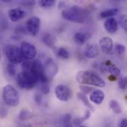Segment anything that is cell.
<instances>
[{"instance_id":"obj_33","label":"cell","mask_w":127,"mask_h":127,"mask_svg":"<svg viewBox=\"0 0 127 127\" xmlns=\"http://www.w3.org/2000/svg\"><path fill=\"white\" fill-rule=\"evenodd\" d=\"M34 99H35V102H36L37 104H41V103H42V95H39V94H36V95H35Z\"/></svg>"},{"instance_id":"obj_35","label":"cell","mask_w":127,"mask_h":127,"mask_svg":"<svg viewBox=\"0 0 127 127\" xmlns=\"http://www.w3.org/2000/svg\"><path fill=\"white\" fill-rule=\"evenodd\" d=\"M63 127H71V124H68V125H65V126H63Z\"/></svg>"},{"instance_id":"obj_34","label":"cell","mask_w":127,"mask_h":127,"mask_svg":"<svg viewBox=\"0 0 127 127\" xmlns=\"http://www.w3.org/2000/svg\"><path fill=\"white\" fill-rule=\"evenodd\" d=\"M119 127H127V119H122V121L120 122Z\"/></svg>"},{"instance_id":"obj_10","label":"cell","mask_w":127,"mask_h":127,"mask_svg":"<svg viewBox=\"0 0 127 127\" xmlns=\"http://www.w3.org/2000/svg\"><path fill=\"white\" fill-rule=\"evenodd\" d=\"M99 45L101 50L103 51V52H104L105 54H113L114 45H113V41L110 37L106 36V37L101 38L99 42Z\"/></svg>"},{"instance_id":"obj_30","label":"cell","mask_w":127,"mask_h":127,"mask_svg":"<svg viewBox=\"0 0 127 127\" xmlns=\"http://www.w3.org/2000/svg\"><path fill=\"white\" fill-rule=\"evenodd\" d=\"M127 80L126 77H122L118 83V86L122 90H125L127 89Z\"/></svg>"},{"instance_id":"obj_25","label":"cell","mask_w":127,"mask_h":127,"mask_svg":"<svg viewBox=\"0 0 127 127\" xmlns=\"http://www.w3.org/2000/svg\"><path fill=\"white\" fill-rule=\"evenodd\" d=\"M39 90L45 95H47L50 92V86L48 83H41L39 86Z\"/></svg>"},{"instance_id":"obj_16","label":"cell","mask_w":127,"mask_h":127,"mask_svg":"<svg viewBox=\"0 0 127 127\" xmlns=\"http://www.w3.org/2000/svg\"><path fill=\"white\" fill-rule=\"evenodd\" d=\"M91 37V34L88 32H77L74 35V41L77 45H82L86 42Z\"/></svg>"},{"instance_id":"obj_15","label":"cell","mask_w":127,"mask_h":127,"mask_svg":"<svg viewBox=\"0 0 127 127\" xmlns=\"http://www.w3.org/2000/svg\"><path fill=\"white\" fill-rule=\"evenodd\" d=\"M90 100L95 104L100 105L105 99V94L101 90H94L90 95Z\"/></svg>"},{"instance_id":"obj_27","label":"cell","mask_w":127,"mask_h":127,"mask_svg":"<svg viewBox=\"0 0 127 127\" xmlns=\"http://www.w3.org/2000/svg\"><path fill=\"white\" fill-rule=\"evenodd\" d=\"M71 120V115H69V114H65V115H63V117L61 118V123L63 124V126H65V125H68V124H70Z\"/></svg>"},{"instance_id":"obj_32","label":"cell","mask_w":127,"mask_h":127,"mask_svg":"<svg viewBox=\"0 0 127 127\" xmlns=\"http://www.w3.org/2000/svg\"><path fill=\"white\" fill-rule=\"evenodd\" d=\"M7 111L6 110V109L1 106H0V119L4 118L7 116Z\"/></svg>"},{"instance_id":"obj_31","label":"cell","mask_w":127,"mask_h":127,"mask_svg":"<svg viewBox=\"0 0 127 127\" xmlns=\"http://www.w3.org/2000/svg\"><path fill=\"white\" fill-rule=\"evenodd\" d=\"M80 89L82 93H83V94H85V95H86V94H89V93L92 92L94 90L92 88H91V87H89V86H84V85L80 86Z\"/></svg>"},{"instance_id":"obj_20","label":"cell","mask_w":127,"mask_h":127,"mask_svg":"<svg viewBox=\"0 0 127 127\" xmlns=\"http://www.w3.org/2000/svg\"><path fill=\"white\" fill-rule=\"evenodd\" d=\"M77 98H78L80 101H82V103H83L86 106H87V107H88L89 109H90L92 111H94V110H95L94 106L91 104V103L89 102V100H88V98H87V97L86 96L85 94H83V93H82V92H78V93L77 94Z\"/></svg>"},{"instance_id":"obj_9","label":"cell","mask_w":127,"mask_h":127,"mask_svg":"<svg viewBox=\"0 0 127 127\" xmlns=\"http://www.w3.org/2000/svg\"><path fill=\"white\" fill-rule=\"evenodd\" d=\"M44 69L48 78L54 77V76H56L59 70L57 64L51 58L47 59V60L44 64Z\"/></svg>"},{"instance_id":"obj_2","label":"cell","mask_w":127,"mask_h":127,"mask_svg":"<svg viewBox=\"0 0 127 127\" xmlns=\"http://www.w3.org/2000/svg\"><path fill=\"white\" fill-rule=\"evenodd\" d=\"M62 16L65 20L71 22L83 23L86 21L87 12L84 8L74 5L63 10L62 11Z\"/></svg>"},{"instance_id":"obj_37","label":"cell","mask_w":127,"mask_h":127,"mask_svg":"<svg viewBox=\"0 0 127 127\" xmlns=\"http://www.w3.org/2000/svg\"><path fill=\"white\" fill-rule=\"evenodd\" d=\"M1 51H0V60H1Z\"/></svg>"},{"instance_id":"obj_12","label":"cell","mask_w":127,"mask_h":127,"mask_svg":"<svg viewBox=\"0 0 127 127\" xmlns=\"http://www.w3.org/2000/svg\"><path fill=\"white\" fill-rule=\"evenodd\" d=\"M100 53L98 45L95 43H89L84 50V55L89 59H95L98 57Z\"/></svg>"},{"instance_id":"obj_14","label":"cell","mask_w":127,"mask_h":127,"mask_svg":"<svg viewBox=\"0 0 127 127\" xmlns=\"http://www.w3.org/2000/svg\"><path fill=\"white\" fill-rule=\"evenodd\" d=\"M104 28L109 33H115L118 30V23L115 18H108L104 22Z\"/></svg>"},{"instance_id":"obj_22","label":"cell","mask_w":127,"mask_h":127,"mask_svg":"<svg viewBox=\"0 0 127 127\" xmlns=\"http://www.w3.org/2000/svg\"><path fill=\"white\" fill-rule=\"evenodd\" d=\"M91 111L90 110H87L86 112V113L82 116V117H80V118H76L73 120V124L74 125H80L81 124H83L84 121H86V120H88L90 117H91Z\"/></svg>"},{"instance_id":"obj_26","label":"cell","mask_w":127,"mask_h":127,"mask_svg":"<svg viewBox=\"0 0 127 127\" xmlns=\"http://www.w3.org/2000/svg\"><path fill=\"white\" fill-rule=\"evenodd\" d=\"M7 73L10 75V76H14L16 74V66H15V64H13V63H9L7 65Z\"/></svg>"},{"instance_id":"obj_6","label":"cell","mask_w":127,"mask_h":127,"mask_svg":"<svg viewBox=\"0 0 127 127\" xmlns=\"http://www.w3.org/2000/svg\"><path fill=\"white\" fill-rule=\"evenodd\" d=\"M19 49L22 57L25 61L33 60L37 54L36 47L28 42H22Z\"/></svg>"},{"instance_id":"obj_7","label":"cell","mask_w":127,"mask_h":127,"mask_svg":"<svg viewBox=\"0 0 127 127\" xmlns=\"http://www.w3.org/2000/svg\"><path fill=\"white\" fill-rule=\"evenodd\" d=\"M55 95L58 100L63 102L70 100L73 96L72 90L67 86L60 84L55 89Z\"/></svg>"},{"instance_id":"obj_21","label":"cell","mask_w":127,"mask_h":127,"mask_svg":"<svg viewBox=\"0 0 127 127\" xmlns=\"http://www.w3.org/2000/svg\"><path fill=\"white\" fill-rule=\"evenodd\" d=\"M109 107L111 108L112 111L116 114V115H119L122 112V109L121 106L120 105V103L116 100H112L109 102Z\"/></svg>"},{"instance_id":"obj_28","label":"cell","mask_w":127,"mask_h":127,"mask_svg":"<svg viewBox=\"0 0 127 127\" xmlns=\"http://www.w3.org/2000/svg\"><path fill=\"white\" fill-rule=\"evenodd\" d=\"M119 23L125 31H127V17L126 15H123L121 16L119 19Z\"/></svg>"},{"instance_id":"obj_36","label":"cell","mask_w":127,"mask_h":127,"mask_svg":"<svg viewBox=\"0 0 127 127\" xmlns=\"http://www.w3.org/2000/svg\"><path fill=\"white\" fill-rule=\"evenodd\" d=\"M31 127V125H24V126H22V127Z\"/></svg>"},{"instance_id":"obj_24","label":"cell","mask_w":127,"mask_h":127,"mask_svg":"<svg viewBox=\"0 0 127 127\" xmlns=\"http://www.w3.org/2000/svg\"><path fill=\"white\" fill-rule=\"evenodd\" d=\"M39 4L42 8L48 9V8H51L53 6L55 5L56 1H54V0H40L39 1Z\"/></svg>"},{"instance_id":"obj_38","label":"cell","mask_w":127,"mask_h":127,"mask_svg":"<svg viewBox=\"0 0 127 127\" xmlns=\"http://www.w3.org/2000/svg\"><path fill=\"white\" fill-rule=\"evenodd\" d=\"M85 127V126H81V127Z\"/></svg>"},{"instance_id":"obj_13","label":"cell","mask_w":127,"mask_h":127,"mask_svg":"<svg viewBox=\"0 0 127 127\" xmlns=\"http://www.w3.org/2000/svg\"><path fill=\"white\" fill-rule=\"evenodd\" d=\"M25 15H26L25 11L21 7L13 8L8 11V17L10 19V21L13 22L21 20L25 16Z\"/></svg>"},{"instance_id":"obj_29","label":"cell","mask_w":127,"mask_h":127,"mask_svg":"<svg viewBox=\"0 0 127 127\" xmlns=\"http://www.w3.org/2000/svg\"><path fill=\"white\" fill-rule=\"evenodd\" d=\"M115 51L119 55H122L123 54H124V52L126 51V47L121 44H116L115 45Z\"/></svg>"},{"instance_id":"obj_5","label":"cell","mask_w":127,"mask_h":127,"mask_svg":"<svg viewBox=\"0 0 127 127\" xmlns=\"http://www.w3.org/2000/svg\"><path fill=\"white\" fill-rule=\"evenodd\" d=\"M5 56L10 63L18 64L20 63L22 60L21 55L20 49L16 45H7L4 49Z\"/></svg>"},{"instance_id":"obj_18","label":"cell","mask_w":127,"mask_h":127,"mask_svg":"<svg viewBox=\"0 0 127 127\" xmlns=\"http://www.w3.org/2000/svg\"><path fill=\"white\" fill-rule=\"evenodd\" d=\"M54 48V51L58 57L63 60H67L69 58V53L65 48Z\"/></svg>"},{"instance_id":"obj_8","label":"cell","mask_w":127,"mask_h":127,"mask_svg":"<svg viewBox=\"0 0 127 127\" xmlns=\"http://www.w3.org/2000/svg\"><path fill=\"white\" fill-rule=\"evenodd\" d=\"M40 24L41 21L39 18L37 16H33L28 19V21L26 22V29L31 35L34 36L37 35V33L39 31Z\"/></svg>"},{"instance_id":"obj_17","label":"cell","mask_w":127,"mask_h":127,"mask_svg":"<svg viewBox=\"0 0 127 127\" xmlns=\"http://www.w3.org/2000/svg\"><path fill=\"white\" fill-rule=\"evenodd\" d=\"M42 42L46 46L49 48H54L57 42V39L51 33H46L42 36Z\"/></svg>"},{"instance_id":"obj_1","label":"cell","mask_w":127,"mask_h":127,"mask_svg":"<svg viewBox=\"0 0 127 127\" xmlns=\"http://www.w3.org/2000/svg\"><path fill=\"white\" fill-rule=\"evenodd\" d=\"M76 80L84 86L89 85L97 87H105V81L95 72L91 71H80L76 75Z\"/></svg>"},{"instance_id":"obj_3","label":"cell","mask_w":127,"mask_h":127,"mask_svg":"<svg viewBox=\"0 0 127 127\" xmlns=\"http://www.w3.org/2000/svg\"><path fill=\"white\" fill-rule=\"evenodd\" d=\"M16 82L20 88L26 90L31 89L38 84L37 79L30 71H22L18 74Z\"/></svg>"},{"instance_id":"obj_19","label":"cell","mask_w":127,"mask_h":127,"mask_svg":"<svg viewBox=\"0 0 127 127\" xmlns=\"http://www.w3.org/2000/svg\"><path fill=\"white\" fill-rule=\"evenodd\" d=\"M118 8H112L109 10H106L102 11L100 13V16L103 19H108V18H112V16L117 15L118 13Z\"/></svg>"},{"instance_id":"obj_23","label":"cell","mask_w":127,"mask_h":127,"mask_svg":"<svg viewBox=\"0 0 127 127\" xmlns=\"http://www.w3.org/2000/svg\"><path fill=\"white\" fill-rule=\"evenodd\" d=\"M31 117H32V113L27 109L21 110L19 112V119L22 121H27V120L30 119Z\"/></svg>"},{"instance_id":"obj_4","label":"cell","mask_w":127,"mask_h":127,"mask_svg":"<svg viewBox=\"0 0 127 127\" xmlns=\"http://www.w3.org/2000/svg\"><path fill=\"white\" fill-rule=\"evenodd\" d=\"M2 98L4 103L10 107H16L19 103L18 92L10 85H7L3 89Z\"/></svg>"},{"instance_id":"obj_11","label":"cell","mask_w":127,"mask_h":127,"mask_svg":"<svg viewBox=\"0 0 127 127\" xmlns=\"http://www.w3.org/2000/svg\"><path fill=\"white\" fill-rule=\"evenodd\" d=\"M100 71L102 73H109L114 77H118L121 74V70L109 61H106L102 63Z\"/></svg>"}]
</instances>
